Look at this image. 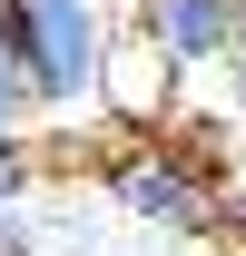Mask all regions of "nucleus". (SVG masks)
Instances as JSON below:
<instances>
[{
    "label": "nucleus",
    "instance_id": "10",
    "mask_svg": "<svg viewBox=\"0 0 246 256\" xmlns=\"http://www.w3.org/2000/svg\"><path fill=\"white\" fill-rule=\"evenodd\" d=\"M216 256H236V246H216Z\"/></svg>",
    "mask_w": 246,
    "mask_h": 256
},
{
    "label": "nucleus",
    "instance_id": "2",
    "mask_svg": "<svg viewBox=\"0 0 246 256\" xmlns=\"http://www.w3.org/2000/svg\"><path fill=\"white\" fill-rule=\"evenodd\" d=\"M98 188H108V207H118V217L168 226V236H207L216 207H226V178H216L197 148H178L168 128L118 138V148H108V168H98Z\"/></svg>",
    "mask_w": 246,
    "mask_h": 256
},
{
    "label": "nucleus",
    "instance_id": "5",
    "mask_svg": "<svg viewBox=\"0 0 246 256\" xmlns=\"http://www.w3.org/2000/svg\"><path fill=\"white\" fill-rule=\"evenodd\" d=\"M20 207H30V138L0 148V256H20Z\"/></svg>",
    "mask_w": 246,
    "mask_h": 256
},
{
    "label": "nucleus",
    "instance_id": "6",
    "mask_svg": "<svg viewBox=\"0 0 246 256\" xmlns=\"http://www.w3.org/2000/svg\"><path fill=\"white\" fill-rule=\"evenodd\" d=\"M30 79H20V60H10V30H0V148H10V138H30Z\"/></svg>",
    "mask_w": 246,
    "mask_h": 256
},
{
    "label": "nucleus",
    "instance_id": "3",
    "mask_svg": "<svg viewBox=\"0 0 246 256\" xmlns=\"http://www.w3.org/2000/svg\"><path fill=\"white\" fill-rule=\"evenodd\" d=\"M128 40H148L168 79L216 69V60H236V0H138V30Z\"/></svg>",
    "mask_w": 246,
    "mask_h": 256
},
{
    "label": "nucleus",
    "instance_id": "9",
    "mask_svg": "<svg viewBox=\"0 0 246 256\" xmlns=\"http://www.w3.org/2000/svg\"><path fill=\"white\" fill-rule=\"evenodd\" d=\"M236 118H246V60H236Z\"/></svg>",
    "mask_w": 246,
    "mask_h": 256
},
{
    "label": "nucleus",
    "instance_id": "1",
    "mask_svg": "<svg viewBox=\"0 0 246 256\" xmlns=\"http://www.w3.org/2000/svg\"><path fill=\"white\" fill-rule=\"evenodd\" d=\"M0 30H10V60L30 79L40 118H69V108H98V60H108V20L98 0H0Z\"/></svg>",
    "mask_w": 246,
    "mask_h": 256
},
{
    "label": "nucleus",
    "instance_id": "8",
    "mask_svg": "<svg viewBox=\"0 0 246 256\" xmlns=\"http://www.w3.org/2000/svg\"><path fill=\"white\" fill-rule=\"evenodd\" d=\"M236 60H246V0H236Z\"/></svg>",
    "mask_w": 246,
    "mask_h": 256
},
{
    "label": "nucleus",
    "instance_id": "4",
    "mask_svg": "<svg viewBox=\"0 0 246 256\" xmlns=\"http://www.w3.org/2000/svg\"><path fill=\"white\" fill-rule=\"evenodd\" d=\"M98 108L128 128V138H148L168 118V69H158L148 40H108V60H98Z\"/></svg>",
    "mask_w": 246,
    "mask_h": 256
},
{
    "label": "nucleus",
    "instance_id": "7",
    "mask_svg": "<svg viewBox=\"0 0 246 256\" xmlns=\"http://www.w3.org/2000/svg\"><path fill=\"white\" fill-rule=\"evenodd\" d=\"M216 217H226V246L246 256V188H226V207H216Z\"/></svg>",
    "mask_w": 246,
    "mask_h": 256
}]
</instances>
